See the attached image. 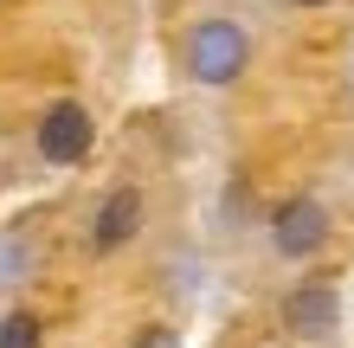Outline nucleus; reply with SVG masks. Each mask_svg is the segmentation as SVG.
<instances>
[{"label": "nucleus", "instance_id": "nucleus-1", "mask_svg": "<svg viewBox=\"0 0 354 348\" xmlns=\"http://www.w3.org/2000/svg\"><path fill=\"white\" fill-rule=\"evenodd\" d=\"M180 65L206 91L239 84V77L252 71V33H245V19H232V13H200L194 26H187V39H180Z\"/></svg>", "mask_w": 354, "mask_h": 348}, {"label": "nucleus", "instance_id": "nucleus-2", "mask_svg": "<svg viewBox=\"0 0 354 348\" xmlns=\"http://www.w3.org/2000/svg\"><path fill=\"white\" fill-rule=\"evenodd\" d=\"M328 232H335V219H328V207L316 194H290L264 219V239H270V252H277L283 264H309L328 245Z\"/></svg>", "mask_w": 354, "mask_h": 348}, {"label": "nucleus", "instance_id": "nucleus-3", "mask_svg": "<svg viewBox=\"0 0 354 348\" xmlns=\"http://www.w3.org/2000/svg\"><path fill=\"white\" fill-rule=\"evenodd\" d=\"M32 149L46 168H77L91 149H97V122L91 110L77 104V97H58V104H46V116L32 122Z\"/></svg>", "mask_w": 354, "mask_h": 348}, {"label": "nucleus", "instance_id": "nucleus-4", "mask_svg": "<svg viewBox=\"0 0 354 348\" xmlns=\"http://www.w3.org/2000/svg\"><path fill=\"white\" fill-rule=\"evenodd\" d=\"M142 213H149V200H142V187H129V181H116L110 194L91 207V252H122V245H136L142 232Z\"/></svg>", "mask_w": 354, "mask_h": 348}, {"label": "nucleus", "instance_id": "nucleus-5", "mask_svg": "<svg viewBox=\"0 0 354 348\" xmlns=\"http://www.w3.org/2000/svg\"><path fill=\"white\" fill-rule=\"evenodd\" d=\"M283 329L297 336V342L335 336L342 329V291H335V284H322V277H303L297 291L283 297Z\"/></svg>", "mask_w": 354, "mask_h": 348}, {"label": "nucleus", "instance_id": "nucleus-6", "mask_svg": "<svg viewBox=\"0 0 354 348\" xmlns=\"http://www.w3.org/2000/svg\"><path fill=\"white\" fill-rule=\"evenodd\" d=\"M46 342V322H39L32 310H7L0 316V348H39Z\"/></svg>", "mask_w": 354, "mask_h": 348}, {"label": "nucleus", "instance_id": "nucleus-7", "mask_svg": "<svg viewBox=\"0 0 354 348\" xmlns=\"http://www.w3.org/2000/svg\"><path fill=\"white\" fill-rule=\"evenodd\" d=\"M26 264H32V245L26 239H0V284H19V271H26Z\"/></svg>", "mask_w": 354, "mask_h": 348}, {"label": "nucleus", "instance_id": "nucleus-8", "mask_svg": "<svg viewBox=\"0 0 354 348\" xmlns=\"http://www.w3.org/2000/svg\"><path fill=\"white\" fill-rule=\"evenodd\" d=\"M129 348H180V329L174 322H142V329L129 336Z\"/></svg>", "mask_w": 354, "mask_h": 348}, {"label": "nucleus", "instance_id": "nucleus-9", "mask_svg": "<svg viewBox=\"0 0 354 348\" xmlns=\"http://www.w3.org/2000/svg\"><path fill=\"white\" fill-rule=\"evenodd\" d=\"M297 7H328V0H297Z\"/></svg>", "mask_w": 354, "mask_h": 348}]
</instances>
